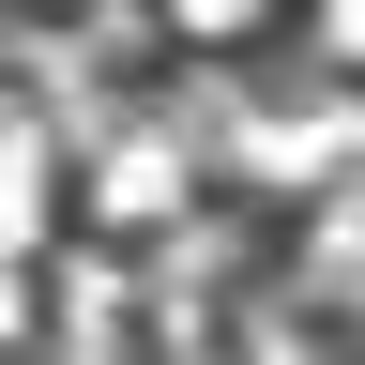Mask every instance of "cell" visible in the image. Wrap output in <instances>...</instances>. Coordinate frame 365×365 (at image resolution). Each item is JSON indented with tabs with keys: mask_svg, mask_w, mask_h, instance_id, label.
<instances>
[{
	"mask_svg": "<svg viewBox=\"0 0 365 365\" xmlns=\"http://www.w3.org/2000/svg\"><path fill=\"white\" fill-rule=\"evenodd\" d=\"M91 213H107V228H168V213H182V137H168V122H107Z\"/></svg>",
	"mask_w": 365,
	"mask_h": 365,
	"instance_id": "obj_1",
	"label": "cell"
},
{
	"mask_svg": "<svg viewBox=\"0 0 365 365\" xmlns=\"http://www.w3.org/2000/svg\"><path fill=\"white\" fill-rule=\"evenodd\" d=\"M46 228H61V137L0 107V259L31 274V259H46Z\"/></svg>",
	"mask_w": 365,
	"mask_h": 365,
	"instance_id": "obj_2",
	"label": "cell"
},
{
	"mask_svg": "<svg viewBox=\"0 0 365 365\" xmlns=\"http://www.w3.org/2000/svg\"><path fill=\"white\" fill-rule=\"evenodd\" d=\"M304 289H365V182L304 198Z\"/></svg>",
	"mask_w": 365,
	"mask_h": 365,
	"instance_id": "obj_3",
	"label": "cell"
},
{
	"mask_svg": "<svg viewBox=\"0 0 365 365\" xmlns=\"http://www.w3.org/2000/svg\"><path fill=\"white\" fill-rule=\"evenodd\" d=\"M259 16H274V0H168V31H182V46H244Z\"/></svg>",
	"mask_w": 365,
	"mask_h": 365,
	"instance_id": "obj_4",
	"label": "cell"
},
{
	"mask_svg": "<svg viewBox=\"0 0 365 365\" xmlns=\"http://www.w3.org/2000/svg\"><path fill=\"white\" fill-rule=\"evenodd\" d=\"M319 61H335V76H365V0H319Z\"/></svg>",
	"mask_w": 365,
	"mask_h": 365,
	"instance_id": "obj_5",
	"label": "cell"
},
{
	"mask_svg": "<svg viewBox=\"0 0 365 365\" xmlns=\"http://www.w3.org/2000/svg\"><path fill=\"white\" fill-rule=\"evenodd\" d=\"M259 365H335V350H319V335H274V350H259Z\"/></svg>",
	"mask_w": 365,
	"mask_h": 365,
	"instance_id": "obj_6",
	"label": "cell"
}]
</instances>
